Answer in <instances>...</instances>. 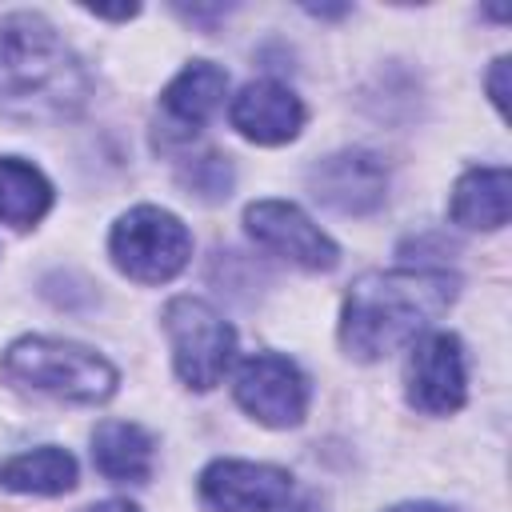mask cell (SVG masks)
Returning <instances> with one entry per match:
<instances>
[{
    "instance_id": "5bb4252c",
    "label": "cell",
    "mask_w": 512,
    "mask_h": 512,
    "mask_svg": "<svg viewBox=\"0 0 512 512\" xmlns=\"http://www.w3.org/2000/svg\"><path fill=\"white\" fill-rule=\"evenodd\" d=\"M156 444L132 420H104L92 432V464L116 484H144L152 476Z\"/></svg>"
},
{
    "instance_id": "ffe728a7",
    "label": "cell",
    "mask_w": 512,
    "mask_h": 512,
    "mask_svg": "<svg viewBox=\"0 0 512 512\" xmlns=\"http://www.w3.org/2000/svg\"><path fill=\"white\" fill-rule=\"evenodd\" d=\"M88 512H140V508L128 504V500H104V504H92Z\"/></svg>"
},
{
    "instance_id": "e0dca14e",
    "label": "cell",
    "mask_w": 512,
    "mask_h": 512,
    "mask_svg": "<svg viewBox=\"0 0 512 512\" xmlns=\"http://www.w3.org/2000/svg\"><path fill=\"white\" fill-rule=\"evenodd\" d=\"M180 184L188 188V196H200V200H224V196L232 192V164H228V156L208 152V156L192 160V164L180 172Z\"/></svg>"
},
{
    "instance_id": "7c38bea8",
    "label": "cell",
    "mask_w": 512,
    "mask_h": 512,
    "mask_svg": "<svg viewBox=\"0 0 512 512\" xmlns=\"http://www.w3.org/2000/svg\"><path fill=\"white\" fill-rule=\"evenodd\" d=\"M228 120L252 144H288L304 128V104L276 80H252L232 100Z\"/></svg>"
},
{
    "instance_id": "52a82bcc",
    "label": "cell",
    "mask_w": 512,
    "mask_h": 512,
    "mask_svg": "<svg viewBox=\"0 0 512 512\" xmlns=\"http://www.w3.org/2000/svg\"><path fill=\"white\" fill-rule=\"evenodd\" d=\"M244 224H248V236L256 244H264L268 252L308 268V272H328L336 268L340 252L336 244L288 200H256L244 208Z\"/></svg>"
},
{
    "instance_id": "277c9868",
    "label": "cell",
    "mask_w": 512,
    "mask_h": 512,
    "mask_svg": "<svg viewBox=\"0 0 512 512\" xmlns=\"http://www.w3.org/2000/svg\"><path fill=\"white\" fill-rule=\"evenodd\" d=\"M108 252L128 280L164 284L184 272V264L192 256V236L180 224V216H172L168 208L140 204L112 224Z\"/></svg>"
},
{
    "instance_id": "9a60e30c",
    "label": "cell",
    "mask_w": 512,
    "mask_h": 512,
    "mask_svg": "<svg viewBox=\"0 0 512 512\" xmlns=\"http://www.w3.org/2000/svg\"><path fill=\"white\" fill-rule=\"evenodd\" d=\"M0 484L8 492H32V496H60L76 484V460L72 452L44 444L20 456H8L0 464Z\"/></svg>"
},
{
    "instance_id": "d6986e66",
    "label": "cell",
    "mask_w": 512,
    "mask_h": 512,
    "mask_svg": "<svg viewBox=\"0 0 512 512\" xmlns=\"http://www.w3.org/2000/svg\"><path fill=\"white\" fill-rule=\"evenodd\" d=\"M388 512H452V508H444V504H428V500H416V504H396V508H388Z\"/></svg>"
},
{
    "instance_id": "5b68a950",
    "label": "cell",
    "mask_w": 512,
    "mask_h": 512,
    "mask_svg": "<svg viewBox=\"0 0 512 512\" xmlns=\"http://www.w3.org/2000/svg\"><path fill=\"white\" fill-rule=\"evenodd\" d=\"M164 332H168V344H172L176 376L188 388L208 392L224 380V372L236 356V332L208 300L176 296L164 308Z\"/></svg>"
},
{
    "instance_id": "8fae6325",
    "label": "cell",
    "mask_w": 512,
    "mask_h": 512,
    "mask_svg": "<svg viewBox=\"0 0 512 512\" xmlns=\"http://www.w3.org/2000/svg\"><path fill=\"white\" fill-rule=\"evenodd\" d=\"M228 92V72L212 60H192L184 64L172 84L160 92V128L176 140H192L208 116L224 104Z\"/></svg>"
},
{
    "instance_id": "8992f818",
    "label": "cell",
    "mask_w": 512,
    "mask_h": 512,
    "mask_svg": "<svg viewBox=\"0 0 512 512\" xmlns=\"http://www.w3.org/2000/svg\"><path fill=\"white\" fill-rule=\"evenodd\" d=\"M232 392H236V404L252 420H260L268 428H292L308 412V380L280 352H256V356H248L240 364V372H236Z\"/></svg>"
},
{
    "instance_id": "9c48e42d",
    "label": "cell",
    "mask_w": 512,
    "mask_h": 512,
    "mask_svg": "<svg viewBox=\"0 0 512 512\" xmlns=\"http://www.w3.org/2000/svg\"><path fill=\"white\" fill-rule=\"evenodd\" d=\"M292 496V476L276 464L212 460L200 472V500L212 512H276Z\"/></svg>"
},
{
    "instance_id": "4fadbf2b",
    "label": "cell",
    "mask_w": 512,
    "mask_h": 512,
    "mask_svg": "<svg viewBox=\"0 0 512 512\" xmlns=\"http://www.w3.org/2000/svg\"><path fill=\"white\" fill-rule=\"evenodd\" d=\"M508 212H512V176H508V168H500V164L472 168V172H464L456 180L448 216L460 228L496 232V228L508 224Z\"/></svg>"
},
{
    "instance_id": "ba28073f",
    "label": "cell",
    "mask_w": 512,
    "mask_h": 512,
    "mask_svg": "<svg viewBox=\"0 0 512 512\" xmlns=\"http://www.w3.org/2000/svg\"><path fill=\"white\" fill-rule=\"evenodd\" d=\"M408 404L428 416H448L468 396V372H464V348L452 332H428L412 344L408 360Z\"/></svg>"
},
{
    "instance_id": "2e32d148",
    "label": "cell",
    "mask_w": 512,
    "mask_h": 512,
    "mask_svg": "<svg viewBox=\"0 0 512 512\" xmlns=\"http://www.w3.org/2000/svg\"><path fill=\"white\" fill-rule=\"evenodd\" d=\"M52 208V184L28 160L0 156V220L12 228H32Z\"/></svg>"
},
{
    "instance_id": "7a4b0ae2",
    "label": "cell",
    "mask_w": 512,
    "mask_h": 512,
    "mask_svg": "<svg viewBox=\"0 0 512 512\" xmlns=\"http://www.w3.org/2000/svg\"><path fill=\"white\" fill-rule=\"evenodd\" d=\"M456 300L444 268H396L360 276L340 312V344L356 360H380L412 344Z\"/></svg>"
},
{
    "instance_id": "6da1fadb",
    "label": "cell",
    "mask_w": 512,
    "mask_h": 512,
    "mask_svg": "<svg viewBox=\"0 0 512 512\" xmlns=\"http://www.w3.org/2000/svg\"><path fill=\"white\" fill-rule=\"evenodd\" d=\"M88 100V72L60 32L32 12L0 20V112L24 124L68 120Z\"/></svg>"
},
{
    "instance_id": "ac0fdd59",
    "label": "cell",
    "mask_w": 512,
    "mask_h": 512,
    "mask_svg": "<svg viewBox=\"0 0 512 512\" xmlns=\"http://www.w3.org/2000/svg\"><path fill=\"white\" fill-rule=\"evenodd\" d=\"M508 56H500L496 64H492V72H488V92H492V104L504 112L508 108Z\"/></svg>"
},
{
    "instance_id": "3957f363",
    "label": "cell",
    "mask_w": 512,
    "mask_h": 512,
    "mask_svg": "<svg viewBox=\"0 0 512 512\" xmlns=\"http://www.w3.org/2000/svg\"><path fill=\"white\" fill-rule=\"evenodd\" d=\"M0 372L20 388L48 392L72 404H100L116 392V368L100 352L48 336H24L8 344Z\"/></svg>"
},
{
    "instance_id": "30bf717a",
    "label": "cell",
    "mask_w": 512,
    "mask_h": 512,
    "mask_svg": "<svg viewBox=\"0 0 512 512\" xmlns=\"http://www.w3.org/2000/svg\"><path fill=\"white\" fill-rule=\"evenodd\" d=\"M308 188L332 212L364 216V212H376L384 204V196H388V168L372 152L348 148V152L324 156L308 172Z\"/></svg>"
}]
</instances>
